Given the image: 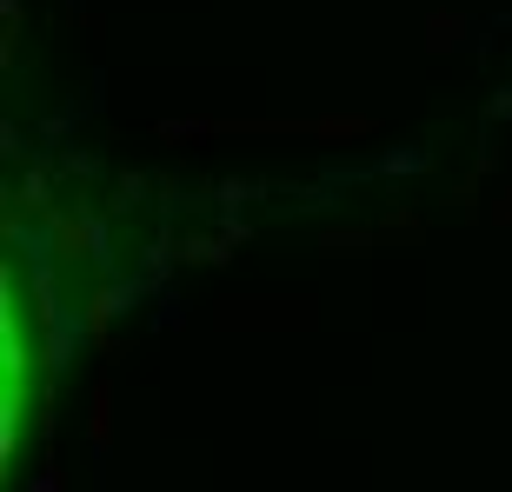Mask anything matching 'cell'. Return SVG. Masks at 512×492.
Segmentation results:
<instances>
[{"mask_svg": "<svg viewBox=\"0 0 512 492\" xmlns=\"http://www.w3.org/2000/svg\"><path fill=\"white\" fill-rule=\"evenodd\" d=\"M386 233H320V253H373Z\"/></svg>", "mask_w": 512, "mask_h": 492, "instance_id": "cell-3", "label": "cell"}, {"mask_svg": "<svg viewBox=\"0 0 512 492\" xmlns=\"http://www.w3.org/2000/svg\"><path fill=\"white\" fill-rule=\"evenodd\" d=\"M107 413H114V393L94 386V439H100V446H107Z\"/></svg>", "mask_w": 512, "mask_h": 492, "instance_id": "cell-4", "label": "cell"}, {"mask_svg": "<svg viewBox=\"0 0 512 492\" xmlns=\"http://www.w3.org/2000/svg\"><path fill=\"white\" fill-rule=\"evenodd\" d=\"M493 220H499V227H512V187L499 193V207H493Z\"/></svg>", "mask_w": 512, "mask_h": 492, "instance_id": "cell-6", "label": "cell"}, {"mask_svg": "<svg viewBox=\"0 0 512 492\" xmlns=\"http://www.w3.org/2000/svg\"><path fill=\"white\" fill-rule=\"evenodd\" d=\"M94 246H100L94 213H60V260H94Z\"/></svg>", "mask_w": 512, "mask_h": 492, "instance_id": "cell-1", "label": "cell"}, {"mask_svg": "<svg viewBox=\"0 0 512 492\" xmlns=\"http://www.w3.org/2000/svg\"><path fill=\"white\" fill-rule=\"evenodd\" d=\"M380 233H386V240H419V220H413V213H393Z\"/></svg>", "mask_w": 512, "mask_h": 492, "instance_id": "cell-5", "label": "cell"}, {"mask_svg": "<svg viewBox=\"0 0 512 492\" xmlns=\"http://www.w3.org/2000/svg\"><path fill=\"white\" fill-rule=\"evenodd\" d=\"M459 40H466V20L459 14H433L426 20V47H433V54H446V47H459Z\"/></svg>", "mask_w": 512, "mask_h": 492, "instance_id": "cell-2", "label": "cell"}]
</instances>
